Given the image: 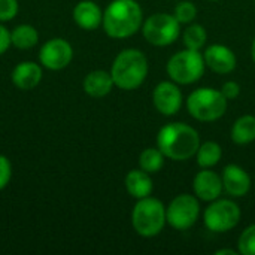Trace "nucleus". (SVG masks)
Returning <instances> with one entry per match:
<instances>
[{
  "instance_id": "f257e3e1",
  "label": "nucleus",
  "mask_w": 255,
  "mask_h": 255,
  "mask_svg": "<svg viewBox=\"0 0 255 255\" xmlns=\"http://www.w3.org/2000/svg\"><path fill=\"white\" fill-rule=\"evenodd\" d=\"M200 146L197 130L184 123H170L160 128L157 134V148L166 158L185 161L196 155Z\"/></svg>"
},
{
  "instance_id": "f03ea898",
  "label": "nucleus",
  "mask_w": 255,
  "mask_h": 255,
  "mask_svg": "<svg viewBox=\"0 0 255 255\" xmlns=\"http://www.w3.org/2000/svg\"><path fill=\"white\" fill-rule=\"evenodd\" d=\"M143 24V10L136 0H112L103 12V30L109 37L126 39Z\"/></svg>"
},
{
  "instance_id": "7ed1b4c3",
  "label": "nucleus",
  "mask_w": 255,
  "mask_h": 255,
  "mask_svg": "<svg viewBox=\"0 0 255 255\" xmlns=\"http://www.w3.org/2000/svg\"><path fill=\"white\" fill-rule=\"evenodd\" d=\"M148 70L149 66L146 55L136 48H127L115 57L111 75L115 87L124 91H133L143 84Z\"/></svg>"
},
{
  "instance_id": "20e7f679",
  "label": "nucleus",
  "mask_w": 255,
  "mask_h": 255,
  "mask_svg": "<svg viewBox=\"0 0 255 255\" xmlns=\"http://www.w3.org/2000/svg\"><path fill=\"white\" fill-rule=\"evenodd\" d=\"M166 221V206L155 197L139 199L131 211V226L142 238H154L161 233Z\"/></svg>"
},
{
  "instance_id": "39448f33",
  "label": "nucleus",
  "mask_w": 255,
  "mask_h": 255,
  "mask_svg": "<svg viewBox=\"0 0 255 255\" xmlns=\"http://www.w3.org/2000/svg\"><path fill=\"white\" fill-rule=\"evenodd\" d=\"M229 100L223 96L221 90L197 88L187 99V111L190 115L202 123H212L224 117Z\"/></svg>"
},
{
  "instance_id": "423d86ee",
  "label": "nucleus",
  "mask_w": 255,
  "mask_h": 255,
  "mask_svg": "<svg viewBox=\"0 0 255 255\" xmlns=\"http://www.w3.org/2000/svg\"><path fill=\"white\" fill-rule=\"evenodd\" d=\"M205 69L206 63L203 54L188 48L173 54L166 64V72L169 78L181 85H190L197 82L203 76Z\"/></svg>"
},
{
  "instance_id": "0eeeda50",
  "label": "nucleus",
  "mask_w": 255,
  "mask_h": 255,
  "mask_svg": "<svg viewBox=\"0 0 255 255\" xmlns=\"http://www.w3.org/2000/svg\"><path fill=\"white\" fill-rule=\"evenodd\" d=\"M142 34L154 46H167L181 36V22L172 13H152L143 21Z\"/></svg>"
},
{
  "instance_id": "6e6552de",
  "label": "nucleus",
  "mask_w": 255,
  "mask_h": 255,
  "mask_svg": "<svg viewBox=\"0 0 255 255\" xmlns=\"http://www.w3.org/2000/svg\"><path fill=\"white\" fill-rule=\"evenodd\" d=\"M241 221V208L230 199H217L211 202L203 214V223L214 233H226L235 229Z\"/></svg>"
},
{
  "instance_id": "1a4fd4ad",
  "label": "nucleus",
  "mask_w": 255,
  "mask_h": 255,
  "mask_svg": "<svg viewBox=\"0 0 255 255\" xmlns=\"http://www.w3.org/2000/svg\"><path fill=\"white\" fill-rule=\"evenodd\" d=\"M200 215V205L196 196L193 194H179L176 196L169 206L166 208V221L175 230H188L191 229Z\"/></svg>"
},
{
  "instance_id": "9d476101",
  "label": "nucleus",
  "mask_w": 255,
  "mask_h": 255,
  "mask_svg": "<svg viewBox=\"0 0 255 255\" xmlns=\"http://www.w3.org/2000/svg\"><path fill=\"white\" fill-rule=\"evenodd\" d=\"M73 58L72 45L63 37H54L46 40L39 51V61L49 70L66 69Z\"/></svg>"
},
{
  "instance_id": "9b49d317",
  "label": "nucleus",
  "mask_w": 255,
  "mask_h": 255,
  "mask_svg": "<svg viewBox=\"0 0 255 255\" xmlns=\"http://www.w3.org/2000/svg\"><path fill=\"white\" fill-rule=\"evenodd\" d=\"M152 102L155 109L164 115H176L182 106V91L173 81H163L157 84L152 91Z\"/></svg>"
},
{
  "instance_id": "f8f14e48",
  "label": "nucleus",
  "mask_w": 255,
  "mask_h": 255,
  "mask_svg": "<svg viewBox=\"0 0 255 255\" xmlns=\"http://www.w3.org/2000/svg\"><path fill=\"white\" fill-rule=\"evenodd\" d=\"M206 67H209L212 72L220 73V75H227L232 73L236 69L238 58L236 54L226 45L214 43L205 49L203 54Z\"/></svg>"
},
{
  "instance_id": "ddd939ff",
  "label": "nucleus",
  "mask_w": 255,
  "mask_h": 255,
  "mask_svg": "<svg viewBox=\"0 0 255 255\" xmlns=\"http://www.w3.org/2000/svg\"><path fill=\"white\" fill-rule=\"evenodd\" d=\"M193 190L196 197H199L203 202H214L220 199L224 187L221 176L211 170V169H202L193 181Z\"/></svg>"
},
{
  "instance_id": "4468645a",
  "label": "nucleus",
  "mask_w": 255,
  "mask_h": 255,
  "mask_svg": "<svg viewBox=\"0 0 255 255\" xmlns=\"http://www.w3.org/2000/svg\"><path fill=\"white\" fill-rule=\"evenodd\" d=\"M221 179L226 193L232 197H244L251 190L250 173L238 164H227L223 170Z\"/></svg>"
},
{
  "instance_id": "2eb2a0df",
  "label": "nucleus",
  "mask_w": 255,
  "mask_h": 255,
  "mask_svg": "<svg viewBox=\"0 0 255 255\" xmlns=\"http://www.w3.org/2000/svg\"><path fill=\"white\" fill-rule=\"evenodd\" d=\"M73 19L82 30L93 31L103 22V12L100 6L93 0H81L73 7Z\"/></svg>"
},
{
  "instance_id": "dca6fc26",
  "label": "nucleus",
  "mask_w": 255,
  "mask_h": 255,
  "mask_svg": "<svg viewBox=\"0 0 255 255\" xmlns=\"http://www.w3.org/2000/svg\"><path fill=\"white\" fill-rule=\"evenodd\" d=\"M42 67L34 61H21L12 70V82L18 90H34L42 81Z\"/></svg>"
},
{
  "instance_id": "f3484780",
  "label": "nucleus",
  "mask_w": 255,
  "mask_h": 255,
  "mask_svg": "<svg viewBox=\"0 0 255 255\" xmlns=\"http://www.w3.org/2000/svg\"><path fill=\"white\" fill-rule=\"evenodd\" d=\"M114 79L111 72L106 70H93L90 72L82 82L84 91L94 99H102L105 96H108L112 91L114 87Z\"/></svg>"
},
{
  "instance_id": "a211bd4d",
  "label": "nucleus",
  "mask_w": 255,
  "mask_h": 255,
  "mask_svg": "<svg viewBox=\"0 0 255 255\" xmlns=\"http://www.w3.org/2000/svg\"><path fill=\"white\" fill-rule=\"evenodd\" d=\"M124 185H126L127 193L131 197L137 199V200L151 196L152 188H154L152 179H151L149 173L145 172V170H142V169H133V170H130L126 175Z\"/></svg>"
},
{
  "instance_id": "6ab92c4d",
  "label": "nucleus",
  "mask_w": 255,
  "mask_h": 255,
  "mask_svg": "<svg viewBox=\"0 0 255 255\" xmlns=\"http://www.w3.org/2000/svg\"><path fill=\"white\" fill-rule=\"evenodd\" d=\"M232 140L238 145H248L255 140V117L242 115L232 127Z\"/></svg>"
},
{
  "instance_id": "aec40b11",
  "label": "nucleus",
  "mask_w": 255,
  "mask_h": 255,
  "mask_svg": "<svg viewBox=\"0 0 255 255\" xmlns=\"http://www.w3.org/2000/svg\"><path fill=\"white\" fill-rule=\"evenodd\" d=\"M10 42L18 49H30L37 45L39 33L30 24H19L10 31Z\"/></svg>"
},
{
  "instance_id": "412c9836",
  "label": "nucleus",
  "mask_w": 255,
  "mask_h": 255,
  "mask_svg": "<svg viewBox=\"0 0 255 255\" xmlns=\"http://www.w3.org/2000/svg\"><path fill=\"white\" fill-rule=\"evenodd\" d=\"M223 157V149H221V145L214 142V140H208V142H203L200 143L197 152H196V160H197V164L202 167V169H211L214 167L215 164L220 163Z\"/></svg>"
},
{
  "instance_id": "4be33fe9",
  "label": "nucleus",
  "mask_w": 255,
  "mask_h": 255,
  "mask_svg": "<svg viewBox=\"0 0 255 255\" xmlns=\"http://www.w3.org/2000/svg\"><path fill=\"white\" fill-rule=\"evenodd\" d=\"M206 40H208V33H206L205 27L197 22L188 24V27L182 33V42H184L185 48H188V49L200 51L205 46Z\"/></svg>"
},
{
  "instance_id": "5701e85b",
  "label": "nucleus",
  "mask_w": 255,
  "mask_h": 255,
  "mask_svg": "<svg viewBox=\"0 0 255 255\" xmlns=\"http://www.w3.org/2000/svg\"><path fill=\"white\" fill-rule=\"evenodd\" d=\"M164 154L155 146V148H146L140 152L139 155V167L145 172L151 173H157L158 170L163 169L164 166Z\"/></svg>"
},
{
  "instance_id": "b1692460",
  "label": "nucleus",
  "mask_w": 255,
  "mask_h": 255,
  "mask_svg": "<svg viewBox=\"0 0 255 255\" xmlns=\"http://www.w3.org/2000/svg\"><path fill=\"white\" fill-rule=\"evenodd\" d=\"M238 251L239 254L255 255V224L247 227L239 236Z\"/></svg>"
},
{
  "instance_id": "393cba45",
  "label": "nucleus",
  "mask_w": 255,
  "mask_h": 255,
  "mask_svg": "<svg viewBox=\"0 0 255 255\" xmlns=\"http://www.w3.org/2000/svg\"><path fill=\"white\" fill-rule=\"evenodd\" d=\"M173 15L176 16V19L181 22V24H191L196 16H197V7L194 6L193 1H179L175 7V12Z\"/></svg>"
},
{
  "instance_id": "a878e982",
  "label": "nucleus",
  "mask_w": 255,
  "mask_h": 255,
  "mask_svg": "<svg viewBox=\"0 0 255 255\" xmlns=\"http://www.w3.org/2000/svg\"><path fill=\"white\" fill-rule=\"evenodd\" d=\"M18 13V0H0V22L10 21Z\"/></svg>"
},
{
  "instance_id": "bb28decb",
  "label": "nucleus",
  "mask_w": 255,
  "mask_h": 255,
  "mask_svg": "<svg viewBox=\"0 0 255 255\" xmlns=\"http://www.w3.org/2000/svg\"><path fill=\"white\" fill-rule=\"evenodd\" d=\"M12 178V166L7 157L0 154V191L7 187Z\"/></svg>"
},
{
  "instance_id": "cd10ccee",
  "label": "nucleus",
  "mask_w": 255,
  "mask_h": 255,
  "mask_svg": "<svg viewBox=\"0 0 255 255\" xmlns=\"http://www.w3.org/2000/svg\"><path fill=\"white\" fill-rule=\"evenodd\" d=\"M221 93L227 100H235L241 94V85L235 81H227L221 87Z\"/></svg>"
},
{
  "instance_id": "c85d7f7f",
  "label": "nucleus",
  "mask_w": 255,
  "mask_h": 255,
  "mask_svg": "<svg viewBox=\"0 0 255 255\" xmlns=\"http://www.w3.org/2000/svg\"><path fill=\"white\" fill-rule=\"evenodd\" d=\"M10 45H12V42H10V31L4 25L0 24V55H3L9 49Z\"/></svg>"
},
{
  "instance_id": "c756f323",
  "label": "nucleus",
  "mask_w": 255,
  "mask_h": 255,
  "mask_svg": "<svg viewBox=\"0 0 255 255\" xmlns=\"http://www.w3.org/2000/svg\"><path fill=\"white\" fill-rule=\"evenodd\" d=\"M215 254L217 255H238L239 254V251H235V250H218V251H215Z\"/></svg>"
},
{
  "instance_id": "7c9ffc66",
  "label": "nucleus",
  "mask_w": 255,
  "mask_h": 255,
  "mask_svg": "<svg viewBox=\"0 0 255 255\" xmlns=\"http://www.w3.org/2000/svg\"><path fill=\"white\" fill-rule=\"evenodd\" d=\"M251 57H253V61L255 63V37L253 40V45H251Z\"/></svg>"
},
{
  "instance_id": "2f4dec72",
  "label": "nucleus",
  "mask_w": 255,
  "mask_h": 255,
  "mask_svg": "<svg viewBox=\"0 0 255 255\" xmlns=\"http://www.w3.org/2000/svg\"><path fill=\"white\" fill-rule=\"evenodd\" d=\"M212 1H217V0H212Z\"/></svg>"
}]
</instances>
